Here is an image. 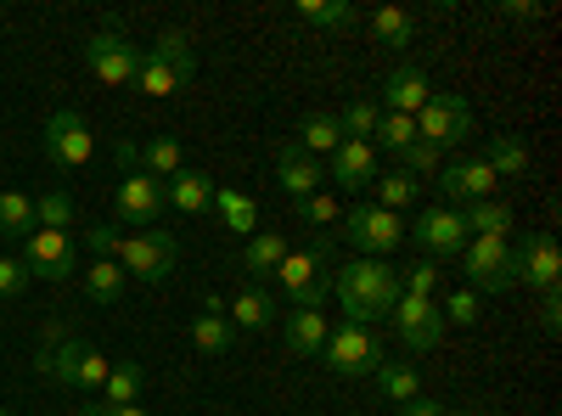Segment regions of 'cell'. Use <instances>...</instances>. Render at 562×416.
<instances>
[{
  "mask_svg": "<svg viewBox=\"0 0 562 416\" xmlns=\"http://www.w3.org/2000/svg\"><path fill=\"white\" fill-rule=\"evenodd\" d=\"M85 68L97 74L102 85H135L140 52L130 45V34H119V29H97V34L85 40Z\"/></svg>",
  "mask_w": 562,
  "mask_h": 416,
  "instance_id": "cell-13",
  "label": "cell"
},
{
  "mask_svg": "<svg viewBox=\"0 0 562 416\" xmlns=\"http://www.w3.org/2000/svg\"><path fill=\"white\" fill-rule=\"evenodd\" d=\"M34 220H40V231H68V225H74V198H68V192L34 198Z\"/></svg>",
  "mask_w": 562,
  "mask_h": 416,
  "instance_id": "cell-41",
  "label": "cell"
},
{
  "mask_svg": "<svg viewBox=\"0 0 562 416\" xmlns=\"http://www.w3.org/2000/svg\"><path fill=\"white\" fill-rule=\"evenodd\" d=\"M293 209H299V220L315 225V231H333V225L344 220V198H338V192H315V198H304V203H293Z\"/></svg>",
  "mask_w": 562,
  "mask_h": 416,
  "instance_id": "cell-39",
  "label": "cell"
},
{
  "mask_svg": "<svg viewBox=\"0 0 562 416\" xmlns=\"http://www.w3.org/2000/svg\"><path fill=\"white\" fill-rule=\"evenodd\" d=\"M557 327H562V299L540 293V333H557Z\"/></svg>",
  "mask_w": 562,
  "mask_h": 416,
  "instance_id": "cell-48",
  "label": "cell"
},
{
  "mask_svg": "<svg viewBox=\"0 0 562 416\" xmlns=\"http://www.w3.org/2000/svg\"><path fill=\"white\" fill-rule=\"evenodd\" d=\"M445 416H484L479 405H456V411H445Z\"/></svg>",
  "mask_w": 562,
  "mask_h": 416,
  "instance_id": "cell-52",
  "label": "cell"
},
{
  "mask_svg": "<svg viewBox=\"0 0 562 416\" xmlns=\"http://www.w3.org/2000/svg\"><path fill=\"white\" fill-rule=\"evenodd\" d=\"M371 34H378L383 45H411L416 18H411V12H400V7H383V12H371Z\"/></svg>",
  "mask_w": 562,
  "mask_h": 416,
  "instance_id": "cell-40",
  "label": "cell"
},
{
  "mask_svg": "<svg viewBox=\"0 0 562 416\" xmlns=\"http://www.w3.org/2000/svg\"><path fill=\"white\" fill-rule=\"evenodd\" d=\"M461 225H467V237H512V209H506L501 198L467 203V209H461Z\"/></svg>",
  "mask_w": 562,
  "mask_h": 416,
  "instance_id": "cell-28",
  "label": "cell"
},
{
  "mask_svg": "<svg viewBox=\"0 0 562 416\" xmlns=\"http://www.w3.org/2000/svg\"><path fill=\"white\" fill-rule=\"evenodd\" d=\"M467 135H473V102L456 97V90H434L428 108L416 113V142L434 147V153H445V147L467 142Z\"/></svg>",
  "mask_w": 562,
  "mask_h": 416,
  "instance_id": "cell-8",
  "label": "cell"
},
{
  "mask_svg": "<svg viewBox=\"0 0 562 416\" xmlns=\"http://www.w3.org/2000/svg\"><path fill=\"white\" fill-rule=\"evenodd\" d=\"M276 180H281V192H288L293 203H304V198H315V192L326 187V169H321V158H310V153L293 142V147L276 153Z\"/></svg>",
  "mask_w": 562,
  "mask_h": 416,
  "instance_id": "cell-18",
  "label": "cell"
},
{
  "mask_svg": "<svg viewBox=\"0 0 562 416\" xmlns=\"http://www.w3.org/2000/svg\"><path fill=\"white\" fill-rule=\"evenodd\" d=\"M288 259V237H276V231H254L248 248H243V265L254 276H276V265Z\"/></svg>",
  "mask_w": 562,
  "mask_h": 416,
  "instance_id": "cell-32",
  "label": "cell"
},
{
  "mask_svg": "<svg viewBox=\"0 0 562 416\" xmlns=\"http://www.w3.org/2000/svg\"><path fill=\"white\" fill-rule=\"evenodd\" d=\"M140 383H147V372H140V360H119L108 383H102V400L108 405H135L140 400Z\"/></svg>",
  "mask_w": 562,
  "mask_h": 416,
  "instance_id": "cell-36",
  "label": "cell"
},
{
  "mask_svg": "<svg viewBox=\"0 0 562 416\" xmlns=\"http://www.w3.org/2000/svg\"><path fill=\"white\" fill-rule=\"evenodd\" d=\"M495 187H501V180H495V169L484 164V158H467V164H445L439 169V192L450 198V203H484V198H495Z\"/></svg>",
  "mask_w": 562,
  "mask_h": 416,
  "instance_id": "cell-17",
  "label": "cell"
},
{
  "mask_svg": "<svg viewBox=\"0 0 562 416\" xmlns=\"http://www.w3.org/2000/svg\"><path fill=\"white\" fill-rule=\"evenodd\" d=\"M85 248L97 254V259H113V248H119V231H113V225H85Z\"/></svg>",
  "mask_w": 562,
  "mask_h": 416,
  "instance_id": "cell-45",
  "label": "cell"
},
{
  "mask_svg": "<svg viewBox=\"0 0 562 416\" xmlns=\"http://www.w3.org/2000/svg\"><path fill=\"white\" fill-rule=\"evenodd\" d=\"M484 164L495 169V180H524L529 175V147L518 135H490L484 142Z\"/></svg>",
  "mask_w": 562,
  "mask_h": 416,
  "instance_id": "cell-26",
  "label": "cell"
},
{
  "mask_svg": "<svg viewBox=\"0 0 562 416\" xmlns=\"http://www.w3.org/2000/svg\"><path fill=\"white\" fill-rule=\"evenodd\" d=\"M461 276L473 293H506L518 288V243L512 237H467V248L456 254Z\"/></svg>",
  "mask_w": 562,
  "mask_h": 416,
  "instance_id": "cell-5",
  "label": "cell"
},
{
  "mask_svg": "<svg viewBox=\"0 0 562 416\" xmlns=\"http://www.w3.org/2000/svg\"><path fill=\"white\" fill-rule=\"evenodd\" d=\"M371 187H378V209L400 214V209H411V203H416L422 180H416V175H405V169H389V175H378V180H371Z\"/></svg>",
  "mask_w": 562,
  "mask_h": 416,
  "instance_id": "cell-34",
  "label": "cell"
},
{
  "mask_svg": "<svg viewBox=\"0 0 562 416\" xmlns=\"http://www.w3.org/2000/svg\"><path fill=\"white\" fill-rule=\"evenodd\" d=\"M338 225H344V237H349V248H355L360 259H383V254H394V248L405 243V220L389 214V209H378V203L344 209Z\"/></svg>",
  "mask_w": 562,
  "mask_h": 416,
  "instance_id": "cell-9",
  "label": "cell"
},
{
  "mask_svg": "<svg viewBox=\"0 0 562 416\" xmlns=\"http://www.w3.org/2000/svg\"><path fill=\"white\" fill-rule=\"evenodd\" d=\"M225 321H231L237 333H265V327H276V321H281V310H276V299L254 282V288H243L237 299H225Z\"/></svg>",
  "mask_w": 562,
  "mask_h": 416,
  "instance_id": "cell-21",
  "label": "cell"
},
{
  "mask_svg": "<svg viewBox=\"0 0 562 416\" xmlns=\"http://www.w3.org/2000/svg\"><path fill=\"white\" fill-rule=\"evenodd\" d=\"M192 344H198L203 355H231V344H237V327L225 321V299H220V293L203 299V315L192 321Z\"/></svg>",
  "mask_w": 562,
  "mask_h": 416,
  "instance_id": "cell-22",
  "label": "cell"
},
{
  "mask_svg": "<svg viewBox=\"0 0 562 416\" xmlns=\"http://www.w3.org/2000/svg\"><path fill=\"white\" fill-rule=\"evenodd\" d=\"M405 175H439V153L416 142V147L405 153Z\"/></svg>",
  "mask_w": 562,
  "mask_h": 416,
  "instance_id": "cell-46",
  "label": "cell"
},
{
  "mask_svg": "<svg viewBox=\"0 0 562 416\" xmlns=\"http://www.w3.org/2000/svg\"><path fill=\"white\" fill-rule=\"evenodd\" d=\"M113 164H119V175L140 169V142H124V135H119V142H113Z\"/></svg>",
  "mask_w": 562,
  "mask_h": 416,
  "instance_id": "cell-49",
  "label": "cell"
},
{
  "mask_svg": "<svg viewBox=\"0 0 562 416\" xmlns=\"http://www.w3.org/2000/svg\"><path fill=\"white\" fill-rule=\"evenodd\" d=\"M338 142H344V130H338V113H310L304 124H299V147L310 153V158H333L338 153Z\"/></svg>",
  "mask_w": 562,
  "mask_h": 416,
  "instance_id": "cell-29",
  "label": "cell"
},
{
  "mask_svg": "<svg viewBox=\"0 0 562 416\" xmlns=\"http://www.w3.org/2000/svg\"><path fill=\"white\" fill-rule=\"evenodd\" d=\"M411 237H416V248L428 254V259H456V254L467 248L461 209H445V203L422 209V214H416V225H411Z\"/></svg>",
  "mask_w": 562,
  "mask_h": 416,
  "instance_id": "cell-15",
  "label": "cell"
},
{
  "mask_svg": "<svg viewBox=\"0 0 562 416\" xmlns=\"http://www.w3.org/2000/svg\"><path fill=\"white\" fill-rule=\"evenodd\" d=\"M378 119H383V108L378 102H349L344 113H338V130H344V142H371V130H378Z\"/></svg>",
  "mask_w": 562,
  "mask_h": 416,
  "instance_id": "cell-38",
  "label": "cell"
},
{
  "mask_svg": "<svg viewBox=\"0 0 562 416\" xmlns=\"http://www.w3.org/2000/svg\"><path fill=\"white\" fill-rule=\"evenodd\" d=\"M293 12H299L310 29H355V23H360L349 0H299Z\"/></svg>",
  "mask_w": 562,
  "mask_h": 416,
  "instance_id": "cell-35",
  "label": "cell"
},
{
  "mask_svg": "<svg viewBox=\"0 0 562 416\" xmlns=\"http://www.w3.org/2000/svg\"><path fill=\"white\" fill-rule=\"evenodd\" d=\"M326 333H333V321H326V310H293L288 321H281V344H288L293 355H321Z\"/></svg>",
  "mask_w": 562,
  "mask_h": 416,
  "instance_id": "cell-24",
  "label": "cell"
},
{
  "mask_svg": "<svg viewBox=\"0 0 562 416\" xmlns=\"http://www.w3.org/2000/svg\"><path fill=\"white\" fill-rule=\"evenodd\" d=\"M79 276H85V299H90V304L113 310V304L124 299V270H119L113 259H90Z\"/></svg>",
  "mask_w": 562,
  "mask_h": 416,
  "instance_id": "cell-27",
  "label": "cell"
},
{
  "mask_svg": "<svg viewBox=\"0 0 562 416\" xmlns=\"http://www.w3.org/2000/svg\"><path fill=\"white\" fill-rule=\"evenodd\" d=\"M479 315H484V299L473 288H456L445 299V327H479Z\"/></svg>",
  "mask_w": 562,
  "mask_h": 416,
  "instance_id": "cell-42",
  "label": "cell"
},
{
  "mask_svg": "<svg viewBox=\"0 0 562 416\" xmlns=\"http://www.w3.org/2000/svg\"><path fill=\"white\" fill-rule=\"evenodd\" d=\"M40 231V220H34V198H23V192H0V237H34Z\"/></svg>",
  "mask_w": 562,
  "mask_h": 416,
  "instance_id": "cell-30",
  "label": "cell"
},
{
  "mask_svg": "<svg viewBox=\"0 0 562 416\" xmlns=\"http://www.w3.org/2000/svg\"><path fill=\"white\" fill-rule=\"evenodd\" d=\"M29 282H34V276L23 270V259L0 254V299H23V293H29Z\"/></svg>",
  "mask_w": 562,
  "mask_h": 416,
  "instance_id": "cell-44",
  "label": "cell"
},
{
  "mask_svg": "<svg viewBox=\"0 0 562 416\" xmlns=\"http://www.w3.org/2000/svg\"><path fill=\"white\" fill-rule=\"evenodd\" d=\"M40 147H45V158H52L57 169H85L90 153H97V135H90V124H85L74 108H63V113L45 119Z\"/></svg>",
  "mask_w": 562,
  "mask_h": 416,
  "instance_id": "cell-12",
  "label": "cell"
},
{
  "mask_svg": "<svg viewBox=\"0 0 562 416\" xmlns=\"http://www.w3.org/2000/svg\"><path fill=\"white\" fill-rule=\"evenodd\" d=\"M326 180H338V187H371L378 180V147L371 142H338V153L326 158Z\"/></svg>",
  "mask_w": 562,
  "mask_h": 416,
  "instance_id": "cell-19",
  "label": "cell"
},
{
  "mask_svg": "<svg viewBox=\"0 0 562 416\" xmlns=\"http://www.w3.org/2000/svg\"><path fill=\"white\" fill-rule=\"evenodd\" d=\"M400 270L389 259H349L344 270H333V299L344 304V315L355 327H378L389 321L394 299H400Z\"/></svg>",
  "mask_w": 562,
  "mask_h": 416,
  "instance_id": "cell-1",
  "label": "cell"
},
{
  "mask_svg": "<svg viewBox=\"0 0 562 416\" xmlns=\"http://www.w3.org/2000/svg\"><path fill=\"white\" fill-rule=\"evenodd\" d=\"M400 288L416 293V299H439V265H434V259L405 265V270H400Z\"/></svg>",
  "mask_w": 562,
  "mask_h": 416,
  "instance_id": "cell-43",
  "label": "cell"
},
{
  "mask_svg": "<svg viewBox=\"0 0 562 416\" xmlns=\"http://www.w3.org/2000/svg\"><path fill=\"white\" fill-rule=\"evenodd\" d=\"M23 270L40 276V282H68V276L79 270V243L68 237V231H34V237L23 243Z\"/></svg>",
  "mask_w": 562,
  "mask_h": 416,
  "instance_id": "cell-14",
  "label": "cell"
},
{
  "mask_svg": "<svg viewBox=\"0 0 562 416\" xmlns=\"http://www.w3.org/2000/svg\"><path fill=\"white\" fill-rule=\"evenodd\" d=\"M198 74V52L192 40H186L180 29H164L153 40V52H140V68H135V90H147V97H175V90H186Z\"/></svg>",
  "mask_w": 562,
  "mask_h": 416,
  "instance_id": "cell-3",
  "label": "cell"
},
{
  "mask_svg": "<svg viewBox=\"0 0 562 416\" xmlns=\"http://www.w3.org/2000/svg\"><path fill=\"white\" fill-rule=\"evenodd\" d=\"M378 389L394 400V405H411V400H422V378H416V366H400V360H383L378 372Z\"/></svg>",
  "mask_w": 562,
  "mask_h": 416,
  "instance_id": "cell-33",
  "label": "cell"
},
{
  "mask_svg": "<svg viewBox=\"0 0 562 416\" xmlns=\"http://www.w3.org/2000/svg\"><path fill=\"white\" fill-rule=\"evenodd\" d=\"M518 282H529L535 293H557L562 288V254L551 231H535V237L518 243Z\"/></svg>",
  "mask_w": 562,
  "mask_h": 416,
  "instance_id": "cell-16",
  "label": "cell"
},
{
  "mask_svg": "<svg viewBox=\"0 0 562 416\" xmlns=\"http://www.w3.org/2000/svg\"><path fill=\"white\" fill-rule=\"evenodd\" d=\"M79 416H153L147 405H108V400H97V405H79Z\"/></svg>",
  "mask_w": 562,
  "mask_h": 416,
  "instance_id": "cell-47",
  "label": "cell"
},
{
  "mask_svg": "<svg viewBox=\"0 0 562 416\" xmlns=\"http://www.w3.org/2000/svg\"><path fill=\"white\" fill-rule=\"evenodd\" d=\"M428 97H434V85H428V74L422 68H394L389 79H383V113H405V119H416L422 108H428Z\"/></svg>",
  "mask_w": 562,
  "mask_h": 416,
  "instance_id": "cell-20",
  "label": "cell"
},
{
  "mask_svg": "<svg viewBox=\"0 0 562 416\" xmlns=\"http://www.w3.org/2000/svg\"><path fill=\"white\" fill-rule=\"evenodd\" d=\"M389 321H394V333H400V344H405L411 355H434L439 338H445V310H439V299L400 293L394 310H389Z\"/></svg>",
  "mask_w": 562,
  "mask_h": 416,
  "instance_id": "cell-11",
  "label": "cell"
},
{
  "mask_svg": "<svg viewBox=\"0 0 562 416\" xmlns=\"http://www.w3.org/2000/svg\"><path fill=\"white\" fill-rule=\"evenodd\" d=\"M214 214L225 220V231H237V237H254L259 231V203L237 187H214Z\"/></svg>",
  "mask_w": 562,
  "mask_h": 416,
  "instance_id": "cell-25",
  "label": "cell"
},
{
  "mask_svg": "<svg viewBox=\"0 0 562 416\" xmlns=\"http://www.w3.org/2000/svg\"><path fill=\"white\" fill-rule=\"evenodd\" d=\"M113 265H119L124 276H135V282L158 288V282H169L175 265H180V243L169 237L164 225H153V231H135V237H119Z\"/></svg>",
  "mask_w": 562,
  "mask_h": 416,
  "instance_id": "cell-6",
  "label": "cell"
},
{
  "mask_svg": "<svg viewBox=\"0 0 562 416\" xmlns=\"http://www.w3.org/2000/svg\"><path fill=\"white\" fill-rule=\"evenodd\" d=\"M321 360H326V372H333V378H371L389 360V349H383L378 327H355V321H344V327L326 333Z\"/></svg>",
  "mask_w": 562,
  "mask_h": 416,
  "instance_id": "cell-7",
  "label": "cell"
},
{
  "mask_svg": "<svg viewBox=\"0 0 562 416\" xmlns=\"http://www.w3.org/2000/svg\"><path fill=\"white\" fill-rule=\"evenodd\" d=\"M276 282L293 299V310H326V299H333V243L315 237L310 248H288V259L276 265Z\"/></svg>",
  "mask_w": 562,
  "mask_h": 416,
  "instance_id": "cell-2",
  "label": "cell"
},
{
  "mask_svg": "<svg viewBox=\"0 0 562 416\" xmlns=\"http://www.w3.org/2000/svg\"><path fill=\"white\" fill-rule=\"evenodd\" d=\"M0 416H12V411H7V405H0Z\"/></svg>",
  "mask_w": 562,
  "mask_h": 416,
  "instance_id": "cell-53",
  "label": "cell"
},
{
  "mask_svg": "<svg viewBox=\"0 0 562 416\" xmlns=\"http://www.w3.org/2000/svg\"><path fill=\"white\" fill-rule=\"evenodd\" d=\"M506 18H540V7H535V0H512Z\"/></svg>",
  "mask_w": 562,
  "mask_h": 416,
  "instance_id": "cell-51",
  "label": "cell"
},
{
  "mask_svg": "<svg viewBox=\"0 0 562 416\" xmlns=\"http://www.w3.org/2000/svg\"><path fill=\"white\" fill-rule=\"evenodd\" d=\"M164 192H169V203H175L180 214H214V175H203V169L169 175Z\"/></svg>",
  "mask_w": 562,
  "mask_h": 416,
  "instance_id": "cell-23",
  "label": "cell"
},
{
  "mask_svg": "<svg viewBox=\"0 0 562 416\" xmlns=\"http://www.w3.org/2000/svg\"><path fill=\"white\" fill-rule=\"evenodd\" d=\"M140 169L158 175V180L180 175V169H186V153H180L175 135H153V142H140Z\"/></svg>",
  "mask_w": 562,
  "mask_h": 416,
  "instance_id": "cell-31",
  "label": "cell"
},
{
  "mask_svg": "<svg viewBox=\"0 0 562 416\" xmlns=\"http://www.w3.org/2000/svg\"><path fill=\"white\" fill-rule=\"evenodd\" d=\"M371 147H383V153H411L416 147V119H405V113H383L378 119V130H371Z\"/></svg>",
  "mask_w": 562,
  "mask_h": 416,
  "instance_id": "cell-37",
  "label": "cell"
},
{
  "mask_svg": "<svg viewBox=\"0 0 562 416\" xmlns=\"http://www.w3.org/2000/svg\"><path fill=\"white\" fill-rule=\"evenodd\" d=\"M113 209L124 225H140V231H153L169 209V192H164V180L147 175V169H124L119 175V187H113Z\"/></svg>",
  "mask_w": 562,
  "mask_h": 416,
  "instance_id": "cell-10",
  "label": "cell"
},
{
  "mask_svg": "<svg viewBox=\"0 0 562 416\" xmlns=\"http://www.w3.org/2000/svg\"><path fill=\"white\" fill-rule=\"evenodd\" d=\"M40 372L52 378L57 389H85V394H102L108 372H113V360L97 349V344H85V338H57L52 349L40 355Z\"/></svg>",
  "mask_w": 562,
  "mask_h": 416,
  "instance_id": "cell-4",
  "label": "cell"
},
{
  "mask_svg": "<svg viewBox=\"0 0 562 416\" xmlns=\"http://www.w3.org/2000/svg\"><path fill=\"white\" fill-rule=\"evenodd\" d=\"M400 416H445V405H439V400H411Z\"/></svg>",
  "mask_w": 562,
  "mask_h": 416,
  "instance_id": "cell-50",
  "label": "cell"
}]
</instances>
